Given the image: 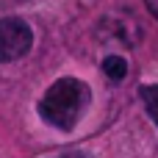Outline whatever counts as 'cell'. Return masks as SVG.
<instances>
[{
	"label": "cell",
	"instance_id": "6da1fadb",
	"mask_svg": "<svg viewBox=\"0 0 158 158\" xmlns=\"http://www.w3.org/2000/svg\"><path fill=\"white\" fill-rule=\"evenodd\" d=\"M92 100L89 86L81 78H58L39 100V117L56 131H72L86 114Z\"/></svg>",
	"mask_w": 158,
	"mask_h": 158
},
{
	"label": "cell",
	"instance_id": "7a4b0ae2",
	"mask_svg": "<svg viewBox=\"0 0 158 158\" xmlns=\"http://www.w3.org/2000/svg\"><path fill=\"white\" fill-rule=\"evenodd\" d=\"M94 36L103 47H108L111 53H119V50H133L139 42H142V22L119 8V11H108L106 17H100L97 28H94Z\"/></svg>",
	"mask_w": 158,
	"mask_h": 158
},
{
	"label": "cell",
	"instance_id": "3957f363",
	"mask_svg": "<svg viewBox=\"0 0 158 158\" xmlns=\"http://www.w3.org/2000/svg\"><path fill=\"white\" fill-rule=\"evenodd\" d=\"M33 47V31L19 17H3L0 19V64H11Z\"/></svg>",
	"mask_w": 158,
	"mask_h": 158
},
{
	"label": "cell",
	"instance_id": "277c9868",
	"mask_svg": "<svg viewBox=\"0 0 158 158\" xmlns=\"http://www.w3.org/2000/svg\"><path fill=\"white\" fill-rule=\"evenodd\" d=\"M100 69H103V75H106L108 81H114V83H122V81L128 78V69H131V64H128V58H125L122 53H108V56L103 58Z\"/></svg>",
	"mask_w": 158,
	"mask_h": 158
},
{
	"label": "cell",
	"instance_id": "5b68a950",
	"mask_svg": "<svg viewBox=\"0 0 158 158\" xmlns=\"http://www.w3.org/2000/svg\"><path fill=\"white\" fill-rule=\"evenodd\" d=\"M139 97H142V103H144L147 117L158 125V83H147V86H142V89H139Z\"/></svg>",
	"mask_w": 158,
	"mask_h": 158
},
{
	"label": "cell",
	"instance_id": "8992f818",
	"mask_svg": "<svg viewBox=\"0 0 158 158\" xmlns=\"http://www.w3.org/2000/svg\"><path fill=\"white\" fill-rule=\"evenodd\" d=\"M53 158H89L83 150H67V153H58V156H53Z\"/></svg>",
	"mask_w": 158,
	"mask_h": 158
},
{
	"label": "cell",
	"instance_id": "52a82bcc",
	"mask_svg": "<svg viewBox=\"0 0 158 158\" xmlns=\"http://www.w3.org/2000/svg\"><path fill=\"white\" fill-rule=\"evenodd\" d=\"M144 6H147V11L158 19V0H144Z\"/></svg>",
	"mask_w": 158,
	"mask_h": 158
}]
</instances>
